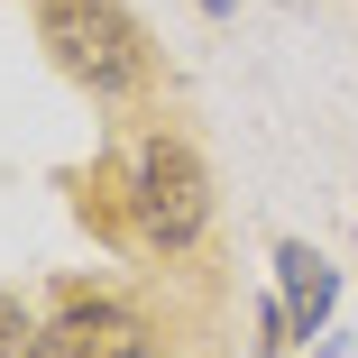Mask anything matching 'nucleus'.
Instances as JSON below:
<instances>
[{
    "instance_id": "7ed1b4c3",
    "label": "nucleus",
    "mask_w": 358,
    "mask_h": 358,
    "mask_svg": "<svg viewBox=\"0 0 358 358\" xmlns=\"http://www.w3.org/2000/svg\"><path fill=\"white\" fill-rule=\"evenodd\" d=\"M46 358H157V331L110 294H64V313L46 322Z\"/></svg>"
},
{
    "instance_id": "20e7f679",
    "label": "nucleus",
    "mask_w": 358,
    "mask_h": 358,
    "mask_svg": "<svg viewBox=\"0 0 358 358\" xmlns=\"http://www.w3.org/2000/svg\"><path fill=\"white\" fill-rule=\"evenodd\" d=\"M275 285H285V313H294V331H322V322H331V294H340V275L322 266V248L285 239V248H275Z\"/></svg>"
},
{
    "instance_id": "39448f33",
    "label": "nucleus",
    "mask_w": 358,
    "mask_h": 358,
    "mask_svg": "<svg viewBox=\"0 0 358 358\" xmlns=\"http://www.w3.org/2000/svg\"><path fill=\"white\" fill-rule=\"evenodd\" d=\"M0 358H46V331L19 313V294H0Z\"/></svg>"
},
{
    "instance_id": "f03ea898",
    "label": "nucleus",
    "mask_w": 358,
    "mask_h": 358,
    "mask_svg": "<svg viewBox=\"0 0 358 358\" xmlns=\"http://www.w3.org/2000/svg\"><path fill=\"white\" fill-rule=\"evenodd\" d=\"M129 221H138V239L148 248H193L202 239V221H211V175H202V157L184 148V138H138V157H129Z\"/></svg>"
},
{
    "instance_id": "423d86ee",
    "label": "nucleus",
    "mask_w": 358,
    "mask_h": 358,
    "mask_svg": "<svg viewBox=\"0 0 358 358\" xmlns=\"http://www.w3.org/2000/svg\"><path fill=\"white\" fill-rule=\"evenodd\" d=\"M202 10H211V19H221V10H230V0H202Z\"/></svg>"
},
{
    "instance_id": "f257e3e1",
    "label": "nucleus",
    "mask_w": 358,
    "mask_h": 358,
    "mask_svg": "<svg viewBox=\"0 0 358 358\" xmlns=\"http://www.w3.org/2000/svg\"><path fill=\"white\" fill-rule=\"evenodd\" d=\"M37 37L46 55L74 74L83 92H138V74H148V37H138V19L120 10V0H46L37 10Z\"/></svg>"
}]
</instances>
